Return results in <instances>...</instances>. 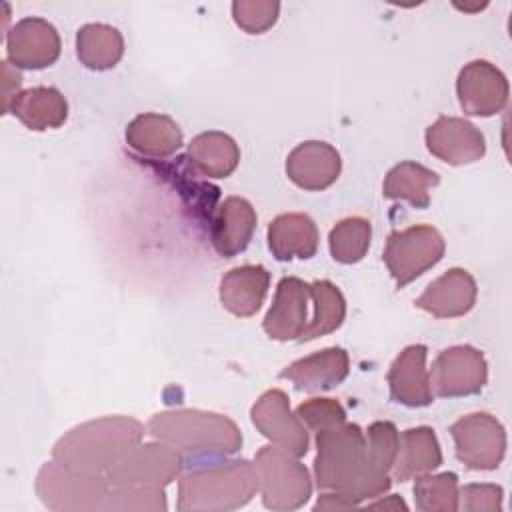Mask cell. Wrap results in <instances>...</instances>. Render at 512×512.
<instances>
[{"mask_svg": "<svg viewBox=\"0 0 512 512\" xmlns=\"http://www.w3.org/2000/svg\"><path fill=\"white\" fill-rule=\"evenodd\" d=\"M314 434V478L320 490L346 498L354 508L388 492L390 476L372 466L358 424L340 422Z\"/></svg>", "mask_w": 512, "mask_h": 512, "instance_id": "1", "label": "cell"}, {"mask_svg": "<svg viewBox=\"0 0 512 512\" xmlns=\"http://www.w3.org/2000/svg\"><path fill=\"white\" fill-rule=\"evenodd\" d=\"M258 490L254 464L244 458L198 460L180 474L178 502L180 512H226L242 508Z\"/></svg>", "mask_w": 512, "mask_h": 512, "instance_id": "2", "label": "cell"}, {"mask_svg": "<svg viewBox=\"0 0 512 512\" xmlns=\"http://www.w3.org/2000/svg\"><path fill=\"white\" fill-rule=\"evenodd\" d=\"M144 424L130 416H104L66 432L52 448V460L62 466L106 474L126 452L142 442Z\"/></svg>", "mask_w": 512, "mask_h": 512, "instance_id": "3", "label": "cell"}, {"mask_svg": "<svg viewBox=\"0 0 512 512\" xmlns=\"http://www.w3.org/2000/svg\"><path fill=\"white\" fill-rule=\"evenodd\" d=\"M148 432L186 458H218L240 450L242 434L228 416L178 408L158 412L148 420Z\"/></svg>", "mask_w": 512, "mask_h": 512, "instance_id": "4", "label": "cell"}, {"mask_svg": "<svg viewBox=\"0 0 512 512\" xmlns=\"http://www.w3.org/2000/svg\"><path fill=\"white\" fill-rule=\"evenodd\" d=\"M34 488L42 504L56 512L106 510L112 492V484L104 474L80 472L56 460L40 468Z\"/></svg>", "mask_w": 512, "mask_h": 512, "instance_id": "5", "label": "cell"}, {"mask_svg": "<svg viewBox=\"0 0 512 512\" xmlns=\"http://www.w3.org/2000/svg\"><path fill=\"white\" fill-rule=\"evenodd\" d=\"M258 490L268 510L286 512L304 506L312 494V480L306 466L292 452L270 444L254 456Z\"/></svg>", "mask_w": 512, "mask_h": 512, "instance_id": "6", "label": "cell"}, {"mask_svg": "<svg viewBox=\"0 0 512 512\" xmlns=\"http://www.w3.org/2000/svg\"><path fill=\"white\" fill-rule=\"evenodd\" d=\"M446 250L442 234L428 224L394 230L384 246L382 260L398 288H404L436 266Z\"/></svg>", "mask_w": 512, "mask_h": 512, "instance_id": "7", "label": "cell"}, {"mask_svg": "<svg viewBox=\"0 0 512 512\" xmlns=\"http://www.w3.org/2000/svg\"><path fill=\"white\" fill-rule=\"evenodd\" d=\"M184 470V456L168 444L156 440L148 444H136L118 462L106 470V478L112 486H148L166 488L180 478Z\"/></svg>", "mask_w": 512, "mask_h": 512, "instance_id": "8", "label": "cell"}, {"mask_svg": "<svg viewBox=\"0 0 512 512\" xmlns=\"http://www.w3.org/2000/svg\"><path fill=\"white\" fill-rule=\"evenodd\" d=\"M456 458L470 470H496L506 454V430L488 412H472L450 426Z\"/></svg>", "mask_w": 512, "mask_h": 512, "instance_id": "9", "label": "cell"}, {"mask_svg": "<svg viewBox=\"0 0 512 512\" xmlns=\"http://www.w3.org/2000/svg\"><path fill=\"white\" fill-rule=\"evenodd\" d=\"M428 374L432 394L440 398L472 396L488 382V362L478 348L460 344L442 350Z\"/></svg>", "mask_w": 512, "mask_h": 512, "instance_id": "10", "label": "cell"}, {"mask_svg": "<svg viewBox=\"0 0 512 512\" xmlns=\"http://www.w3.org/2000/svg\"><path fill=\"white\" fill-rule=\"evenodd\" d=\"M250 418L256 430L272 444L298 458L308 452V430L296 412L290 410V400L284 390H266L250 408Z\"/></svg>", "mask_w": 512, "mask_h": 512, "instance_id": "11", "label": "cell"}, {"mask_svg": "<svg viewBox=\"0 0 512 512\" xmlns=\"http://www.w3.org/2000/svg\"><path fill=\"white\" fill-rule=\"evenodd\" d=\"M456 94L466 114L488 118L508 104V80L492 62L472 60L458 72Z\"/></svg>", "mask_w": 512, "mask_h": 512, "instance_id": "12", "label": "cell"}, {"mask_svg": "<svg viewBox=\"0 0 512 512\" xmlns=\"http://www.w3.org/2000/svg\"><path fill=\"white\" fill-rule=\"evenodd\" d=\"M60 34L44 18L26 16L6 32L8 62L24 70H42L60 56Z\"/></svg>", "mask_w": 512, "mask_h": 512, "instance_id": "13", "label": "cell"}, {"mask_svg": "<svg viewBox=\"0 0 512 512\" xmlns=\"http://www.w3.org/2000/svg\"><path fill=\"white\" fill-rule=\"evenodd\" d=\"M424 140L428 152L450 166H466L486 154L484 134L458 116H440L426 128Z\"/></svg>", "mask_w": 512, "mask_h": 512, "instance_id": "14", "label": "cell"}, {"mask_svg": "<svg viewBox=\"0 0 512 512\" xmlns=\"http://www.w3.org/2000/svg\"><path fill=\"white\" fill-rule=\"evenodd\" d=\"M310 300V284L296 276H284L264 316V332L278 342L300 340L306 330V314Z\"/></svg>", "mask_w": 512, "mask_h": 512, "instance_id": "15", "label": "cell"}, {"mask_svg": "<svg viewBox=\"0 0 512 512\" xmlns=\"http://www.w3.org/2000/svg\"><path fill=\"white\" fill-rule=\"evenodd\" d=\"M342 170L340 152L322 140L300 142L286 158V176L302 190L330 188Z\"/></svg>", "mask_w": 512, "mask_h": 512, "instance_id": "16", "label": "cell"}, {"mask_svg": "<svg viewBox=\"0 0 512 512\" xmlns=\"http://www.w3.org/2000/svg\"><path fill=\"white\" fill-rule=\"evenodd\" d=\"M426 356L428 348L424 344H410L394 358L386 376L394 402L408 408H422L434 402Z\"/></svg>", "mask_w": 512, "mask_h": 512, "instance_id": "17", "label": "cell"}, {"mask_svg": "<svg viewBox=\"0 0 512 512\" xmlns=\"http://www.w3.org/2000/svg\"><path fill=\"white\" fill-rule=\"evenodd\" d=\"M350 370V358L344 348L332 346L310 356L298 358L280 370V378L290 380L300 392H326L342 384Z\"/></svg>", "mask_w": 512, "mask_h": 512, "instance_id": "18", "label": "cell"}, {"mask_svg": "<svg viewBox=\"0 0 512 512\" xmlns=\"http://www.w3.org/2000/svg\"><path fill=\"white\" fill-rule=\"evenodd\" d=\"M478 296V286L472 274L464 268H450L414 300L416 308L436 318H458L468 314Z\"/></svg>", "mask_w": 512, "mask_h": 512, "instance_id": "19", "label": "cell"}, {"mask_svg": "<svg viewBox=\"0 0 512 512\" xmlns=\"http://www.w3.org/2000/svg\"><path fill=\"white\" fill-rule=\"evenodd\" d=\"M256 210L240 196H228L216 210L210 224V242L222 258L244 252L256 230Z\"/></svg>", "mask_w": 512, "mask_h": 512, "instance_id": "20", "label": "cell"}, {"mask_svg": "<svg viewBox=\"0 0 512 512\" xmlns=\"http://www.w3.org/2000/svg\"><path fill=\"white\" fill-rule=\"evenodd\" d=\"M182 140L180 126L166 114L144 112L126 126V144L142 160H164L180 150Z\"/></svg>", "mask_w": 512, "mask_h": 512, "instance_id": "21", "label": "cell"}, {"mask_svg": "<svg viewBox=\"0 0 512 512\" xmlns=\"http://www.w3.org/2000/svg\"><path fill=\"white\" fill-rule=\"evenodd\" d=\"M270 288V272L260 264H244L228 270L218 288V296L222 306L238 316L248 318L254 316Z\"/></svg>", "mask_w": 512, "mask_h": 512, "instance_id": "22", "label": "cell"}, {"mask_svg": "<svg viewBox=\"0 0 512 512\" xmlns=\"http://www.w3.org/2000/svg\"><path fill=\"white\" fill-rule=\"evenodd\" d=\"M266 236L272 256L280 262H288L292 258H312L320 240L316 222L302 212H286L276 216L268 224Z\"/></svg>", "mask_w": 512, "mask_h": 512, "instance_id": "23", "label": "cell"}, {"mask_svg": "<svg viewBox=\"0 0 512 512\" xmlns=\"http://www.w3.org/2000/svg\"><path fill=\"white\" fill-rule=\"evenodd\" d=\"M12 112L28 130L44 132L60 128L68 118V102L54 86H34L22 90L10 104Z\"/></svg>", "mask_w": 512, "mask_h": 512, "instance_id": "24", "label": "cell"}, {"mask_svg": "<svg viewBox=\"0 0 512 512\" xmlns=\"http://www.w3.org/2000/svg\"><path fill=\"white\" fill-rule=\"evenodd\" d=\"M442 464V450L432 428L416 426L400 434L398 454L392 466V476L398 482L428 474Z\"/></svg>", "mask_w": 512, "mask_h": 512, "instance_id": "25", "label": "cell"}, {"mask_svg": "<svg viewBox=\"0 0 512 512\" xmlns=\"http://www.w3.org/2000/svg\"><path fill=\"white\" fill-rule=\"evenodd\" d=\"M186 160L200 176L228 178L238 168L240 148L226 132L208 130L190 140Z\"/></svg>", "mask_w": 512, "mask_h": 512, "instance_id": "26", "label": "cell"}, {"mask_svg": "<svg viewBox=\"0 0 512 512\" xmlns=\"http://www.w3.org/2000/svg\"><path fill=\"white\" fill-rule=\"evenodd\" d=\"M160 176H164L176 186L186 208L192 210V216L198 222H202V226L210 228L214 218V206H216V200L220 198V190L204 180H198L196 176L200 174L188 164L186 156H180L176 158V162L164 166L160 170Z\"/></svg>", "mask_w": 512, "mask_h": 512, "instance_id": "27", "label": "cell"}, {"mask_svg": "<svg viewBox=\"0 0 512 512\" xmlns=\"http://www.w3.org/2000/svg\"><path fill=\"white\" fill-rule=\"evenodd\" d=\"M76 56L90 70H110L124 56V38L110 24H84L76 32Z\"/></svg>", "mask_w": 512, "mask_h": 512, "instance_id": "28", "label": "cell"}, {"mask_svg": "<svg viewBox=\"0 0 512 512\" xmlns=\"http://www.w3.org/2000/svg\"><path fill=\"white\" fill-rule=\"evenodd\" d=\"M438 184L440 176L434 170L406 160L388 170L382 184V194L388 200H404L414 208L424 210L430 204V188Z\"/></svg>", "mask_w": 512, "mask_h": 512, "instance_id": "29", "label": "cell"}, {"mask_svg": "<svg viewBox=\"0 0 512 512\" xmlns=\"http://www.w3.org/2000/svg\"><path fill=\"white\" fill-rule=\"evenodd\" d=\"M310 300L314 314L298 342H308L336 332L346 318V300L336 284L330 280H316L310 284Z\"/></svg>", "mask_w": 512, "mask_h": 512, "instance_id": "30", "label": "cell"}, {"mask_svg": "<svg viewBox=\"0 0 512 512\" xmlns=\"http://www.w3.org/2000/svg\"><path fill=\"white\" fill-rule=\"evenodd\" d=\"M370 238L372 226L366 218H344L328 234L330 254L340 264H356L366 256L370 248Z\"/></svg>", "mask_w": 512, "mask_h": 512, "instance_id": "31", "label": "cell"}, {"mask_svg": "<svg viewBox=\"0 0 512 512\" xmlns=\"http://www.w3.org/2000/svg\"><path fill=\"white\" fill-rule=\"evenodd\" d=\"M414 502L422 512L458 510V476L454 472L416 476Z\"/></svg>", "mask_w": 512, "mask_h": 512, "instance_id": "32", "label": "cell"}, {"mask_svg": "<svg viewBox=\"0 0 512 512\" xmlns=\"http://www.w3.org/2000/svg\"><path fill=\"white\" fill-rule=\"evenodd\" d=\"M168 508L164 488L112 486L106 510L112 512H164Z\"/></svg>", "mask_w": 512, "mask_h": 512, "instance_id": "33", "label": "cell"}, {"mask_svg": "<svg viewBox=\"0 0 512 512\" xmlns=\"http://www.w3.org/2000/svg\"><path fill=\"white\" fill-rule=\"evenodd\" d=\"M364 440H366V452L372 466L378 472L388 474L394 466L398 444H400V434L396 426L388 420L372 422L364 432Z\"/></svg>", "mask_w": 512, "mask_h": 512, "instance_id": "34", "label": "cell"}, {"mask_svg": "<svg viewBox=\"0 0 512 512\" xmlns=\"http://www.w3.org/2000/svg\"><path fill=\"white\" fill-rule=\"evenodd\" d=\"M280 14L276 0H236L232 2V18L246 34H264L270 30Z\"/></svg>", "mask_w": 512, "mask_h": 512, "instance_id": "35", "label": "cell"}, {"mask_svg": "<svg viewBox=\"0 0 512 512\" xmlns=\"http://www.w3.org/2000/svg\"><path fill=\"white\" fill-rule=\"evenodd\" d=\"M296 416L312 432L346 422V412L334 398H310L296 408Z\"/></svg>", "mask_w": 512, "mask_h": 512, "instance_id": "36", "label": "cell"}, {"mask_svg": "<svg viewBox=\"0 0 512 512\" xmlns=\"http://www.w3.org/2000/svg\"><path fill=\"white\" fill-rule=\"evenodd\" d=\"M502 488L496 484H466L458 488V508L466 512H500Z\"/></svg>", "mask_w": 512, "mask_h": 512, "instance_id": "37", "label": "cell"}, {"mask_svg": "<svg viewBox=\"0 0 512 512\" xmlns=\"http://www.w3.org/2000/svg\"><path fill=\"white\" fill-rule=\"evenodd\" d=\"M22 76L8 60L2 62V112L8 114L12 100L22 92Z\"/></svg>", "mask_w": 512, "mask_h": 512, "instance_id": "38", "label": "cell"}, {"mask_svg": "<svg viewBox=\"0 0 512 512\" xmlns=\"http://www.w3.org/2000/svg\"><path fill=\"white\" fill-rule=\"evenodd\" d=\"M354 508L346 498L334 494V492H324L320 494L318 502L314 504V510H350Z\"/></svg>", "mask_w": 512, "mask_h": 512, "instance_id": "39", "label": "cell"}, {"mask_svg": "<svg viewBox=\"0 0 512 512\" xmlns=\"http://www.w3.org/2000/svg\"><path fill=\"white\" fill-rule=\"evenodd\" d=\"M368 508H402V510H406L408 506L402 502V498L400 496H390L388 500H378V502H372V504H368Z\"/></svg>", "mask_w": 512, "mask_h": 512, "instance_id": "40", "label": "cell"}]
</instances>
